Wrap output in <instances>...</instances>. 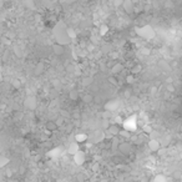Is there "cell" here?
<instances>
[{
  "instance_id": "obj_1",
  "label": "cell",
  "mask_w": 182,
  "mask_h": 182,
  "mask_svg": "<svg viewBox=\"0 0 182 182\" xmlns=\"http://www.w3.org/2000/svg\"><path fill=\"white\" fill-rule=\"evenodd\" d=\"M121 130H122V128H121L117 124H111V125H110V127H109L106 131H107L109 134L112 136V137H115V136H119V135H120Z\"/></svg>"
},
{
  "instance_id": "obj_2",
  "label": "cell",
  "mask_w": 182,
  "mask_h": 182,
  "mask_svg": "<svg viewBox=\"0 0 182 182\" xmlns=\"http://www.w3.org/2000/svg\"><path fill=\"white\" fill-rule=\"evenodd\" d=\"M119 150L121 151V153H130L131 152V143H128L127 141L120 142L119 143Z\"/></svg>"
},
{
  "instance_id": "obj_3",
  "label": "cell",
  "mask_w": 182,
  "mask_h": 182,
  "mask_svg": "<svg viewBox=\"0 0 182 182\" xmlns=\"http://www.w3.org/2000/svg\"><path fill=\"white\" fill-rule=\"evenodd\" d=\"M74 161L76 162L77 165H82L85 162V153L82 152V151H79L74 155Z\"/></svg>"
},
{
  "instance_id": "obj_4",
  "label": "cell",
  "mask_w": 182,
  "mask_h": 182,
  "mask_svg": "<svg viewBox=\"0 0 182 182\" xmlns=\"http://www.w3.org/2000/svg\"><path fill=\"white\" fill-rule=\"evenodd\" d=\"M122 7L125 9L126 13H132L134 11V3H132V0H124L122 1Z\"/></svg>"
},
{
  "instance_id": "obj_5",
  "label": "cell",
  "mask_w": 182,
  "mask_h": 182,
  "mask_svg": "<svg viewBox=\"0 0 182 182\" xmlns=\"http://www.w3.org/2000/svg\"><path fill=\"white\" fill-rule=\"evenodd\" d=\"M149 147L151 151H158L161 149V143L156 139H151V141L149 142Z\"/></svg>"
},
{
  "instance_id": "obj_6",
  "label": "cell",
  "mask_w": 182,
  "mask_h": 182,
  "mask_svg": "<svg viewBox=\"0 0 182 182\" xmlns=\"http://www.w3.org/2000/svg\"><path fill=\"white\" fill-rule=\"evenodd\" d=\"M45 128H46L48 131H55V130H58V125H56V122H55V120H52V121H48L46 122V125H45Z\"/></svg>"
},
{
  "instance_id": "obj_7",
  "label": "cell",
  "mask_w": 182,
  "mask_h": 182,
  "mask_svg": "<svg viewBox=\"0 0 182 182\" xmlns=\"http://www.w3.org/2000/svg\"><path fill=\"white\" fill-rule=\"evenodd\" d=\"M122 70H124V65H122V64H115V65L112 66V69H111V73L113 75H116V74L121 73Z\"/></svg>"
},
{
  "instance_id": "obj_8",
  "label": "cell",
  "mask_w": 182,
  "mask_h": 182,
  "mask_svg": "<svg viewBox=\"0 0 182 182\" xmlns=\"http://www.w3.org/2000/svg\"><path fill=\"white\" fill-rule=\"evenodd\" d=\"M75 141H76V143H84L85 141H88V136L85 134H79L75 137Z\"/></svg>"
},
{
  "instance_id": "obj_9",
  "label": "cell",
  "mask_w": 182,
  "mask_h": 182,
  "mask_svg": "<svg viewBox=\"0 0 182 182\" xmlns=\"http://www.w3.org/2000/svg\"><path fill=\"white\" fill-rule=\"evenodd\" d=\"M79 151H80V150H79V143H76V142L73 143V145L70 146V149H69V152L73 155V156H74V155L76 153V152H79Z\"/></svg>"
},
{
  "instance_id": "obj_10",
  "label": "cell",
  "mask_w": 182,
  "mask_h": 182,
  "mask_svg": "<svg viewBox=\"0 0 182 182\" xmlns=\"http://www.w3.org/2000/svg\"><path fill=\"white\" fill-rule=\"evenodd\" d=\"M9 164V158L5 157L4 155H0V167H4Z\"/></svg>"
},
{
  "instance_id": "obj_11",
  "label": "cell",
  "mask_w": 182,
  "mask_h": 182,
  "mask_svg": "<svg viewBox=\"0 0 182 182\" xmlns=\"http://www.w3.org/2000/svg\"><path fill=\"white\" fill-rule=\"evenodd\" d=\"M70 97L73 98V100H76V98H79V95H77L76 91H71V92H70Z\"/></svg>"
},
{
  "instance_id": "obj_12",
  "label": "cell",
  "mask_w": 182,
  "mask_h": 182,
  "mask_svg": "<svg viewBox=\"0 0 182 182\" xmlns=\"http://www.w3.org/2000/svg\"><path fill=\"white\" fill-rule=\"evenodd\" d=\"M91 100H92V96H91V95H85V96H84V101L85 102H90Z\"/></svg>"
},
{
  "instance_id": "obj_13",
  "label": "cell",
  "mask_w": 182,
  "mask_h": 182,
  "mask_svg": "<svg viewBox=\"0 0 182 182\" xmlns=\"http://www.w3.org/2000/svg\"><path fill=\"white\" fill-rule=\"evenodd\" d=\"M55 122H56V125H58V127H59L60 125H62V122H64V119H62V117H59L58 120H55Z\"/></svg>"
},
{
  "instance_id": "obj_14",
  "label": "cell",
  "mask_w": 182,
  "mask_h": 182,
  "mask_svg": "<svg viewBox=\"0 0 182 182\" xmlns=\"http://www.w3.org/2000/svg\"><path fill=\"white\" fill-rule=\"evenodd\" d=\"M126 79H127V82H132V81H134V76H132V75H128Z\"/></svg>"
},
{
  "instance_id": "obj_15",
  "label": "cell",
  "mask_w": 182,
  "mask_h": 182,
  "mask_svg": "<svg viewBox=\"0 0 182 182\" xmlns=\"http://www.w3.org/2000/svg\"><path fill=\"white\" fill-rule=\"evenodd\" d=\"M139 71H140V67L136 66V67H134V70H132V74H136V73H139Z\"/></svg>"
},
{
  "instance_id": "obj_16",
  "label": "cell",
  "mask_w": 182,
  "mask_h": 182,
  "mask_svg": "<svg viewBox=\"0 0 182 182\" xmlns=\"http://www.w3.org/2000/svg\"><path fill=\"white\" fill-rule=\"evenodd\" d=\"M180 132H182V125H181V126H180Z\"/></svg>"
}]
</instances>
